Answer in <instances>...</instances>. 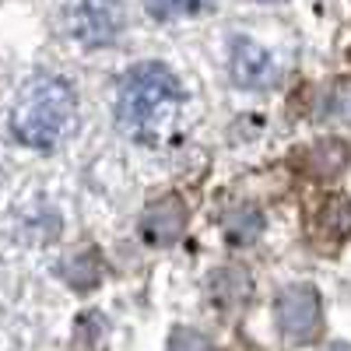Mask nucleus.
<instances>
[{
	"mask_svg": "<svg viewBox=\"0 0 351 351\" xmlns=\"http://www.w3.org/2000/svg\"><path fill=\"white\" fill-rule=\"evenodd\" d=\"M183 88L165 64H137L116 88V123L141 144H162L180 120Z\"/></svg>",
	"mask_w": 351,
	"mask_h": 351,
	"instance_id": "f257e3e1",
	"label": "nucleus"
},
{
	"mask_svg": "<svg viewBox=\"0 0 351 351\" xmlns=\"http://www.w3.org/2000/svg\"><path fill=\"white\" fill-rule=\"evenodd\" d=\"M77 123V95L64 77H32L11 109V130L28 148L49 152L64 144Z\"/></svg>",
	"mask_w": 351,
	"mask_h": 351,
	"instance_id": "f03ea898",
	"label": "nucleus"
},
{
	"mask_svg": "<svg viewBox=\"0 0 351 351\" xmlns=\"http://www.w3.org/2000/svg\"><path fill=\"white\" fill-rule=\"evenodd\" d=\"M274 319H278V330L291 344L313 341L319 334V324H324L319 291L313 285H288L274 302Z\"/></svg>",
	"mask_w": 351,
	"mask_h": 351,
	"instance_id": "7ed1b4c3",
	"label": "nucleus"
},
{
	"mask_svg": "<svg viewBox=\"0 0 351 351\" xmlns=\"http://www.w3.org/2000/svg\"><path fill=\"white\" fill-rule=\"evenodd\" d=\"M120 25H123V11L116 0H77L71 11V36L88 49L112 43L120 36Z\"/></svg>",
	"mask_w": 351,
	"mask_h": 351,
	"instance_id": "20e7f679",
	"label": "nucleus"
},
{
	"mask_svg": "<svg viewBox=\"0 0 351 351\" xmlns=\"http://www.w3.org/2000/svg\"><path fill=\"white\" fill-rule=\"evenodd\" d=\"M186 228V204L169 193L141 215V239L148 246H172Z\"/></svg>",
	"mask_w": 351,
	"mask_h": 351,
	"instance_id": "39448f33",
	"label": "nucleus"
},
{
	"mask_svg": "<svg viewBox=\"0 0 351 351\" xmlns=\"http://www.w3.org/2000/svg\"><path fill=\"white\" fill-rule=\"evenodd\" d=\"M309 236L324 246L334 250L351 236V200L341 193H330L316 204V211L309 215Z\"/></svg>",
	"mask_w": 351,
	"mask_h": 351,
	"instance_id": "423d86ee",
	"label": "nucleus"
},
{
	"mask_svg": "<svg viewBox=\"0 0 351 351\" xmlns=\"http://www.w3.org/2000/svg\"><path fill=\"white\" fill-rule=\"evenodd\" d=\"M228 67H232V77H236L243 88H267V84H274V77H278L274 56L263 49L260 43H250V39H239V43H236Z\"/></svg>",
	"mask_w": 351,
	"mask_h": 351,
	"instance_id": "0eeeda50",
	"label": "nucleus"
},
{
	"mask_svg": "<svg viewBox=\"0 0 351 351\" xmlns=\"http://www.w3.org/2000/svg\"><path fill=\"white\" fill-rule=\"evenodd\" d=\"M221 228H225V239L232 246H250L263 232V218H260L256 208H239V211H228L225 215Z\"/></svg>",
	"mask_w": 351,
	"mask_h": 351,
	"instance_id": "6e6552de",
	"label": "nucleus"
},
{
	"mask_svg": "<svg viewBox=\"0 0 351 351\" xmlns=\"http://www.w3.org/2000/svg\"><path fill=\"white\" fill-rule=\"evenodd\" d=\"M215 0H144V11L158 21H176V18H190L208 11Z\"/></svg>",
	"mask_w": 351,
	"mask_h": 351,
	"instance_id": "1a4fd4ad",
	"label": "nucleus"
},
{
	"mask_svg": "<svg viewBox=\"0 0 351 351\" xmlns=\"http://www.w3.org/2000/svg\"><path fill=\"white\" fill-rule=\"evenodd\" d=\"M169 351H215V348H211V341L204 334L180 327V330H172V337H169Z\"/></svg>",
	"mask_w": 351,
	"mask_h": 351,
	"instance_id": "9d476101",
	"label": "nucleus"
},
{
	"mask_svg": "<svg viewBox=\"0 0 351 351\" xmlns=\"http://www.w3.org/2000/svg\"><path fill=\"white\" fill-rule=\"evenodd\" d=\"M327 351H351V344H344V341H337V344H330Z\"/></svg>",
	"mask_w": 351,
	"mask_h": 351,
	"instance_id": "9b49d317",
	"label": "nucleus"
}]
</instances>
